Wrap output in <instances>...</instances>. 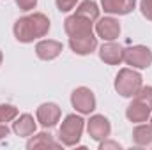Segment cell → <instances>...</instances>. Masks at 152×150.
<instances>
[{"instance_id": "20", "label": "cell", "mask_w": 152, "mask_h": 150, "mask_svg": "<svg viewBox=\"0 0 152 150\" xmlns=\"http://www.w3.org/2000/svg\"><path fill=\"white\" fill-rule=\"evenodd\" d=\"M134 99L142 101L143 104H147L152 110V87H142V88L138 90V94L134 95Z\"/></svg>"}, {"instance_id": "21", "label": "cell", "mask_w": 152, "mask_h": 150, "mask_svg": "<svg viewBox=\"0 0 152 150\" xmlns=\"http://www.w3.org/2000/svg\"><path fill=\"white\" fill-rule=\"evenodd\" d=\"M76 2L78 0H57V9L60 12H69L71 9L76 7Z\"/></svg>"}, {"instance_id": "14", "label": "cell", "mask_w": 152, "mask_h": 150, "mask_svg": "<svg viewBox=\"0 0 152 150\" xmlns=\"http://www.w3.org/2000/svg\"><path fill=\"white\" fill-rule=\"evenodd\" d=\"M136 5V0H101V7L108 14H129Z\"/></svg>"}, {"instance_id": "2", "label": "cell", "mask_w": 152, "mask_h": 150, "mask_svg": "<svg viewBox=\"0 0 152 150\" xmlns=\"http://www.w3.org/2000/svg\"><path fill=\"white\" fill-rule=\"evenodd\" d=\"M85 120L78 115H67L58 129V140L64 147H75L78 145L81 134H83Z\"/></svg>"}, {"instance_id": "12", "label": "cell", "mask_w": 152, "mask_h": 150, "mask_svg": "<svg viewBox=\"0 0 152 150\" xmlns=\"http://www.w3.org/2000/svg\"><path fill=\"white\" fill-rule=\"evenodd\" d=\"M69 46L76 55H90L97 48V37L94 34L80 36V37H69Z\"/></svg>"}, {"instance_id": "9", "label": "cell", "mask_w": 152, "mask_h": 150, "mask_svg": "<svg viewBox=\"0 0 152 150\" xmlns=\"http://www.w3.org/2000/svg\"><path fill=\"white\" fill-rule=\"evenodd\" d=\"M99 58L104 64L110 66H118L124 62V48L120 44H117L113 41H106L101 48H99Z\"/></svg>"}, {"instance_id": "19", "label": "cell", "mask_w": 152, "mask_h": 150, "mask_svg": "<svg viewBox=\"0 0 152 150\" xmlns=\"http://www.w3.org/2000/svg\"><path fill=\"white\" fill-rule=\"evenodd\" d=\"M18 117V108L12 104H0V124L11 122Z\"/></svg>"}, {"instance_id": "10", "label": "cell", "mask_w": 152, "mask_h": 150, "mask_svg": "<svg viewBox=\"0 0 152 150\" xmlns=\"http://www.w3.org/2000/svg\"><path fill=\"white\" fill-rule=\"evenodd\" d=\"M96 32L103 41H115L120 36V23L115 18H101L96 23Z\"/></svg>"}, {"instance_id": "3", "label": "cell", "mask_w": 152, "mask_h": 150, "mask_svg": "<svg viewBox=\"0 0 152 150\" xmlns=\"http://www.w3.org/2000/svg\"><path fill=\"white\" fill-rule=\"evenodd\" d=\"M142 88V74L133 69H120L115 78V90L122 97H134Z\"/></svg>"}, {"instance_id": "6", "label": "cell", "mask_w": 152, "mask_h": 150, "mask_svg": "<svg viewBox=\"0 0 152 150\" xmlns=\"http://www.w3.org/2000/svg\"><path fill=\"white\" fill-rule=\"evenodd\" d=\"M87 131L88 136L96 141H103L110 136L112 133V124L104 115H94L90 117V120L87 122Z\"/></svg>"}, {"instance_id": "18", "label": "cell", "mask_w": 152, "mask_h": 150, "mask_svg": "<svg viewBox=\"0 0 152 150\" xmlns=\"http://www.w3.org/2000/svg\"><path fill=\"white\" fill-rule=\"evenodd\" d=\"M133 141L140 147H147L152 143V125L142 124L138 127H134L133 131Z\"/></svg>"}, {"instance_id": "17", "label": "cell", "mask_w": 152, "mask_h": 150, "mask_svg": "<svg viewBox=\"0 0 152 150\" xmlns=\"http://www.w3.org/2000/svg\"><path fill=\"white\" fill-rule=\"evenodd\" d=\"M75 14L83 16V18H87V20H90V21H96V20H99V7H97V4H96L94 0H83V2L76 7Z\"/></svg>"}, {"instance_id": "4", "label": "cell", "mask_w": 152, "mask_h": 150, "mask_svg": "<svg viewBox=\"0 0 152 150\" xmlns=\"http://www.w3.org/2000/svg\"><path fill=\"white\" fill-rule=\"evenodd\" d=\"M124 62L133 69H147L152 64V51L147 46H131L124 50Z\"/></svg>"}, {"instance_id": "23", "label": "cell", "mask_w": 152, "mask_h": 150, "mask_svg": "<svg viewBox=\"0 0 152 150\" xmlns=\"http://www.w3.org/2000/svg\"><path fill=\"white\" fill-rule=\"evenodd\" d=\"M16 5L21 11H32L37 5V0H16Z\"/></svg>"}, {"instance_id": "7", "label": "cell", "mask_w": 152, "mask_h": 150, "mask_svg": "<svg viewBox=\"0 0 152 150\" xmlns=\"http://www.w3.org/2000/svg\"><path fill=\"white\" fill-rule=\"evenodd\" d=\"M92 23L90 20L83 18V16H78L73 14L69 18H66L64 21V30L69 37H80V36H88L92 34Z\"/></svg>"}, {"instance_id": "24", "label": "cell", "mask_w": 152, "mask_h": 150, "mask_svg": "<svg viewBox=\"0 0 152 150\" xmlns=\"http://www.w3.org/2000/svg\"><path fill=\"white\" fill-rule=\"evenodd\" d=\"M106 149H115V150H120L122 147H120L118 143H115V141H106V140H103V141H101V145H99V150H106Z\"/></svg>"}, {"instance_id": "1", "label": "cell", "mask_w": 152, "mask_h": 150, "mask_svg": "<svg viewBox=\"0 0 152 150\" xmlns=\"http://www.w3.org/2000/svg\"><path fill=\"white\" fill-rule=\"evenodd\" d=\"M50 30V20L42 12H34L30 16H23L16 20L12 32L20 42H34L36 39L44 37Z\"/></svg>"}, {"instance_id": "15", "label": "cell", "mask_w": 152, "mask_h": 150, "mask_svg": "<svg viewBox=\"0 0 152 150\" xmlns=\"http://www.w3.org/2000/svg\"><path fill=\"white\" fill-rule=\"evenodd\" d=\"M36 129H37L36 120H34V117L28 115V113L20 115V117L16 118V122H12V131H14L18 136H21V138L32 136V134L36 133Z\"/></svg>"}, {"instance_id": "25", "label": "cell", "mask_w": 152, "mask_h": 150, "mask_svg": "<svg viewBox=\"0 0 152 150\" xmlns=\"http://www.w3.org/2000/svg\"><path fill=\"white\" fill-rule=\"evenodd\" d=\"M5 136H9V127L5 124H0V140H4Z\"/></svg>"}, {"instance_id": "5", "label": "cell", "mask_w": 152, "mask_h": 150, "mask_svg": "<svg viewBox=\"0 0 152 150\" xmlns=\"http://www.w3.org/2000/svg\"><path fill=\"white\" fill-rule=\"evenodd\" d=\"M71 104L81 115H90L96 110V95L87 87H78L71 94Z\"/></svg>"}, {"instance_id": "16", "label": "cell", "mask_w": 152, "mask_h": 150, "mask_svg": "<svg viewBox=\"0 0 152 150\" xmlns=\"http://www.w3.org/2000/svg\"><path fill=\"white\" fill-rule=\"evenodd\" d=\"M60 149L62 147V143H57L55 140H53V136L51 134H48V133H39L36 136H32L30 140H28V143H27V149L32 150V149Z\"/></svg>"}, {"instance_id": "22", "label": "cell", "mask_w": 152, "mask_h": 150, "mask_svg": "<svg viewBox=\"0 0 152 150\" xmlns=\"http://www.w3.org/2000/svg\"><path fill=\"white\" fill-rule=\"evenodd\" d=\"M140 11L147 20L152 21V0H142L140 2Z\"/></svg>"}, {"instance_id": "13", "label": "cell", "mask_w": 152, "mask_h": 150, "mask_svg": "<svg viewBox=\"0 0 152 150\" xmlns=\"http://www.w3.org/2000/svg\"><path fill=\"white\" fill-rule=\"evenodd\" d=\"M151 111L152 110L147 104H143L142 101L134 99V101L127 106L126 117H127V120L133 122V124H143V122H147V120L151 118Z\"/></svg>"}, {"instance_id": "27", "label": "cell", "mask_w": 152, "mask_h": 150, "mask_svg": "<svg viewBox=\"0 0 152 150\" xmlns=\"http://www.w3.org/2000/svg\"><path fill=\"white\" fill-rule=\"evenodd\" d=\"M151 125H152V118H151Z\"/></svg>"}, {"instance_id": "11", "label": "cell", "mask_w": 152, "mask_h": 150, "mask_svg": "<svg viewBox=\"0 0 152 150\" xmlns=\"http://www.w3.org/2000/svg\"><path fill=\"white\" fill-rule=\"evenodd\" d=\"M62 53V42L53 41V39H44L36 44V55L41 60H53Z\"/></svg>"}, {"instance_id": "8", "label": "cell", "mask_w": 152, "mask_h": 150, "mask_svg": "<svg viewBox=\"0 0 152 150\" xmlns=\"http://www.w3.org/2000/svg\"><path fill=\"white\" fill-rule=\"evenodd\" d=\"M36 115H37V122L44 129H51L60 120V108L55 103H42L37 108Z\"/></svg>"}, {"instance_id": "26", "label": "cell", "mask_w": 152, "mask_h": 150, "mask_svg": "<svg viewBox=\"0 0 152 150\" xmlns=\"http://www.w3.org/2000/svg\"><path fill=\"white\" fill-rule=\"evenodd\" d=\"M2 60H4V55H2V51H0V66H2Z\"/></svg>"}]
</instances>
